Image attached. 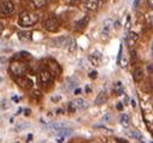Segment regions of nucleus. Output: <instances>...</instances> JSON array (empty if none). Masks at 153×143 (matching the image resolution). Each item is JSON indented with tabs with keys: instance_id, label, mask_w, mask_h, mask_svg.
I'll return each mask as SVG.
<instances>
[{
	"instance_id": "obj_1",
	"label": "nucleus",
	"mask_w": 153,
	"mask_h": 143,
	"mask_svg": "<svg viewBox=\"0 0 153 143\" xmlns=\"http://www.w3.org/2000/svg\"><path fill=\"white\" fill-rule=\"evenodd\" d=\"M52 45L54 47H59V48H63V49H66V51H70V52L75 51V48H76L75 40L71 36H68V35H64V36L53 39L52 40Z\"/></svg>"
},
{
	"instance_id": "obj_2",
	"label": "nucleus",
	"mask_w": 153,
	"mask_h": 143,
	"mask_svg": "<svg viewBox=\"0 0 153 143\" xmlns=\"http://www.w3.org/2000/svg\"><path fill=\"white\" fill-rule=\"evenodd\" d=\"M37 22H39V15L35 12H22L18 16V24L24 28L33 27Z\"/></svg>"
},
{
	"instance_id": "obj_3",
	"label": "nucleus",
	"mask_w": 153,
	"mask_h": 143,
	"mask_svg": "<svg viewBox=\"0 0 153 143\" xmlns=\"http://www.w3.org/2000/svg\"><path fill=\"white\" fill-rule=\"evenodd\" d=\"M88 107V102L82 99V97H77V99H74L69 102V113H75L77 111H83Z\"/></svg>"
},
{
	"instance_id": "obj_4",
	"label": "nucleus",
	"mask_w": 153,
	"mask_h": 143,
	"mask_svg": "<svg viewBox=\"0 0 153 143\" xmlns=\"http://www.w3.org/2000/svg\"><path fill=\"white\" fill-rule=\"evenodd\" d=\"M10 70L13 75H16L17 77H21V76H24L27 70H28V66L25 63L21 61V60H15L11 63V66H10Z\"/></svg>"
},
{
	"instance_id": "obj_5",
	"label": "nucleus",
	"mask_w": 153,
	"mask_h": 143,
	"mask_svg": "<svg viewBox=\"0 0 153 143\" xmlns=\"http://www.w3.org/2000/svg\"><path fill=\"white\" fill-rule=\"evenodd\" d=\"M59 25H60V22H59V18L56 16V15H50L45 22V28L47 31H51V32H54L59 29Z\"/></svg>"
},
{
	"instance_id": "obj_6",
	"label": "nucleus",
	"mask_w": 153,
	"mask_h": 143,
	"mask_svg": "<svg viewBox=\"0 0 153 143\" xmlns=\"http://www.w3.org/2000/svg\"><path fill=\"white\" fill-rule=\"evenodd\" d=\"M16 7L12 1H3L0 3V17H9L15 12Z\"/></svg>"
},
{
	"instance_id": "obj_7",
	"label": "nucleus",
	"mask_w": 153,
	"mask_h": 143,
	"mask_svg": "<svg viewBox=\"0 0 153 143\" xmlns=\"http://www.w3.org/2000/svg\"><path fill=\"white\" fill-rule=\"evenodd\" d=\"M39 81L41 84L46 86L48 83H51L53 81V77H52V72H50V71L47 70H41L39 72Z\"/></svg>"
},
{
	"instance_id": "obj_8",
	"label": "nucleus",
	"mask_w": 153,
	"mask_h": 143,
	"mask_svg": "<svg viewBox=\"0 0 153 143\" xmlns=\"http://www.w3.org/2000/svg\"><path fill=\"white\" fill-rule=\"evenodd\" d=\"M104 1L102 0H83V5L89 11H97Z\"/></svg>"
},
{
	"instance_id": "obj_9",
	"label": "nucleus",
	"mask_w": 153,
	"mask_h": 143,
	"mask_svg": "<svg viewBox=\"0 0 153 143\" xmlns=\"http://www.w3.org/2000/svg\"><path fill=\"white\" fill-rule=\"evenodd\" d=\"M16 82L18 83L19 87H22V88H24V89H30V88H33V81H31L30 78L25 77V76L17 77Z\"/></svg>"
},
{
	"instance_id": "obj_10",
	"label": "nucleus",
	"mask_w": 153,
	"mask_h": 143,
	"mask_svg": "<svg viewBox=\"0 0 153 143\" xmlns=\"http://www.w3.org/2000/svg\"><path fill=\"white\" fill-rule=\"evenodd\" d=\"M17 36H18V40L19 41H22V42H29L33 39V32L30 30H21V31H18Z\"/></svg>"
},
{
	"instance_id": "obj_11",
	"label": "nucleus",
	"mask_w": 153,
	"mask_h": 143,
	"mask_svg": "<svg viewBox=\"0 0 153 143\" xmlns=\"http://www.w3.org/2000/svg\"><path fill=\"white\" fill-rule=\"evenodd\" d=\"M101 60H102V55H101L100 52H93L89 55V61L94 66H99L101 64Z\"/></svg>"
},
{
	"instance_id": "obj_12",
	"label": "nucleus",
	"mask_w": 153,
	"mask_h": 143,
	"mask_svg": "<svg viewBox=\"0 0 153 143\" xmlns=\"http://www.w3.org/2000/svg\"><path fill=\"white\" fill-rule=\"evenodd\" d=\"M143 76H145V72L141 67H135L134 71H133V78L135 82H141L143 80Z\"/></svg>"
},
{
	"instance_id": "obj_13",
	"label": "nucleus",
	"mask_w": 153,
	"mask_h": 143,
	"mask_svg": "<svg viewBox=\"0 0 153 143\" xmlns=\"http://www.w3.org/2000/svg\"><path fill=\"white\" fill-rule=\"evenodd\" d=\"M137 39H139V35L136 32H134V31H130L128 34V36H127V43H128V46L129 47H133L136 43Z\"/></svg>"
},
{
	"instance_id": "obj_14",
	"label": "nucleus",
	"mask_w": 153,
	"mask_h": 143,
	"mask_svg": "<svg viewBox=\"0 0 153 143\" xmlns=\"http://www.w3.org/2000/svg\"><path fill=\"white\" fill-rule=\"evenodd\" d=\"M88 22H89V17H88V16H85V17H82L80 21H77V22L75 23V27H76V29H77V30L85 29V28L87 27Z\"/></svg>"
},
{
	"instance_id": "obj_15",
	"label": "nucleus",
	"mask_w": 153,
	"mask_h": 143,
	"mask_svg": "<svg viewBox=\"0 0 153 143\" xmlns=\"http://www.w3.org/2000/svg\"><path fill=\"white\" fill-rule=\"evenodd\" d=\"M111 27H113L112 24V19H106L102 24V35H107L111 30Z\"/></svg>"
},
{
	"instance_id": "obj_16",
	"label": "nucleus",
	"mask_w": 153,
	"mask_h": 143,
	"mask_svg": "<svg viewBox=\"0 0 153 143\" xmlns=\"http://www.w3.org/2000/svg\"><path fill=\"white\" fill-rule=\"evenodd\" d=\"M77 84H79V82L76 81L75 78H68V80H66V87H68V89H70V90L75 89L76 87H77Z\"/></svg>"
},
{
	"instance_id": "obj_17",
	"label": "nucleus",
	"mask_w": 153,
	"mask_h": 143,
	"mask_svg": "<svg viewBox=\"0 0 153 143\" xmlns=\"http://www.w3.org/2000/svg\"><path fill=\"white\" fill-rule=\"evenodd\" d=\"M106 99H107L106 93H105V91H101V93L97 96V99H95V103H97V105H101V103H104V102L106 101Z\"/></svg>"
},
{
	"instance_id": "obj_18",
	"label": "nucleus",
	"mask_w": 153,
	"mask_h": 143,
	"mask_svg": "<svg viewBox=\"0 0 153 143\" xmlns=\"http://www.w3.org/2000/svg\"><path fill=\"white\" fill-rule=\"evenodd\" d=\"M56 132H57L58 136L64 137V136H70V135L72 133V130H71V129H66V128H64V129H60V130H58V131H56Z\"/></svg>"
},
{
	"instance_id": "obj_19",
	"label": "nucleus",
	"mask_w": 153,
	"mask_h": 143,
	"mask_svg": "<svg viewBox=\"0 0 153 143\" xmlns=\"http://www.w3.org/2000/svg\"><path fill=\"white\" fill-rule=\"evenodd\" d=\"M121 124H122L124 128H128V126H129V124H130V118H129L128 114H123V116L121 117Z\"/></svg>"
},
{
	"instance_id": "obj_20",
	"label": "nucleus",
	"mask_w": 153,
	"mask_h": 143,
	"mask_svg": "<svg viewBox=\"0 0 153 143\" xmlns=\"http://www.w3.org/2000/svg\"><path fill=\"white\" fill-rule=\"evenodd\" d=\"M113 90L116 91L118 95H122V94H123V86H122V83H121V82H116V83H114Z\"/></svg>"
},
{
	"instance_id": "obj_21",
	"label": "nucleus",
	"mask_w": 153,
	"mask_h": 143,
	"mask_svg": "<svg viewBox=\"0 0 153 143\" xmlns=\"http://www.w3.org/2000/svg\"><path fill=\"white\" fill-rule=\"evenodd\" d=\"M50 128L53 129V130H56V131H58V130H60V129L66 128V124H65V123H53V124L50 125Z\"/></svg>"
},
{
	"instance_id": "obj_22",
	"label": "nucleus",
	"mask_w": 153,
	"mask_h": 143,
	"mask_svg": "<svg viewBox=\"0 0 153 143\" xmlns=\"http://www.w3.org/2000/svg\"><path fill=\"white\" fill-rule=\"evenodd\" d=\"M33 3L36 7H44L47 4V0H33Z\"/></svg>"
},
{
	"instance_id": "obj_23",
	"label": "nucleus",
	"mask_w": 153,
	"mask_h": 143,
	"mask_svg": "<svg viewBox=\"0 0 153 143\" xmlns=\"http://www.w3.org/2000/svg\"><path fill=\"white\" fill-rule=\"evenodd\" d=\"M146 21H147V23H148L149 25L153 27V11L146 15Z\"/></svg>"
},
{
	"instance_id": "obj_24",
	"label": "nucleus",
	"mask_w": 153,
	"mask_h": 143,
	"mask_svg": "<svg viewBox=\"0 0 153 143\" xmlns=\"http://www.w3.org/2000/svg\"><path fill=\"white\" fill-rule=\"evenodd\" d=\"M28 128H30V124H29V123L19 124L18 126H16V131H19V130H24V129H28Z\"/></svg>"
},
{
	"instance_id": "obj_25",
	"label": "nucleus",
	"mask_w": 153,
	"mask_h": 143,
	"mask_svg": "<svg viewBox=\"0 0 153 143\" xmlns=\"http://www.w3.org/2000/svg\"><path fill=\"white\" fill-rule=\"evenodd\" d=\"M130 136H133V137H135V138H140V139H141V135H140L139 132H136V131H131V132H130Z\"/></svg>"
},
{
	"instance_id": "obj_26",
	"label": "nucleus",
	"mask_w": 153,
	"mask_h": 143,
	"mask_svg": "<svg viewBox=\"0 0 153 143\" xmlns=\"http://www.w3.org/2000/svg\"><path fill=\"white\" fill-rule=\"evenodd\" d=\"M147 5L151 10H153V0H147Z\"/></svg>"
},
{
	"instance_id": "obj_27",
	"label": "nucleus",
	"mask_w": 153,
	"mask_h": 143,
	"mask_svg": "<svg viewBox=\"0 0 153 143\" xmlns=\"http://www.w3.org/2000/svg\"><path fill=\"white\" fill-rule=\"evenodd\" d=\"M88 76H89L91 78H93V80H94V78H97V72H95V71H92V72H91Z\"/></svg>"
},
{
	"instance_id": "obj_28",
	"label": "nucleus",
	"mask_w": 153,
	"mask_h": 143,
	"mask_svg": "<svg viewBox=\"0 0 153 143\" xmlns=\"http://www.w3.org/2000/svg\"><path fill=\"white\" fill-rule=\"evenodd\" d=\"M64 141V137H60V138H57V143H63Z\"/></svg>"
},
{
	"instance_id": "obj_29",
	"label": "nucleus",
	"mask_w": 153,
	"mask_h": 143,
	"mask_svg": "<svg viewBox=\"0 0 153 143\" xmlns=\"http://www.w3.org/2000/svg\"><path fill=\"white\" fill-rule=\"evenodd\" d=\"M139 3H140V0H135V1H134V7H137Z\"/></svg>"
},
{
	"instance_id": "obj_30",
	"label": "nucleus",
	"mask_w": 153,
	"mask_h": 143,
	"mask_svg": "<svg viewBox=\"0 0 153 143\" xmlns=\"http://www.w3.org/2000/svg\"><path fill=\"white\" fill-rule=\"evenodd\" d=\"M80 93H81V89H79V88L75 89V94H80Z\"/></svg>"
},
{
	"instance_id": "obj_31",
	"label": "nucleus",
	"mask_w": 153,
	"mask_h": 143,
	"mask_svg": "<svg viewBox=\"0 0 153 143\" xmlns=\"http://www.w3.org/2000/svg\"><path fill=\"white\" fill-rule=\"evenodd\" d=\"M117 108H118V110H122V108H123V107H122V105H121V103H118V105H117Z\"/></svg>"
},
{
	"instance_id": "obj_32",
	"label": "nucleus",
	"mask_w": 153,
	"mask_h": 143,
	"mask_svg": "<svg viewBox=\"0 0 153 143\" xmlns=\"http://www.w3.org/2000/svg\"><path fill=\"white\" fill-rule=\"evenodd\" d=\"M3 30H4V27H3L1 24H0V34H1V32H3Z\"/></svg>"
},
{
	"instance_id": "obj_33",
	"label": "nucleus",
	"mask_w": 153,
	"mask_h": 143,
	"mask_svg": "<svg viewBox=\"0 0 153 143\" xmlns=\"http://www.w3.org/2000/svg\"><path fill=\"white\" fill-rule=\"evenodd\" d=\"M57 112H58V114H63V110H62V108H60V110H58Z\"/></svg>"
},
{
	"instance_id": "obj_34",
	"label": "nucleus",
	"mask_w": 153,
	"mask_h": 143,
	"mask_svg": "<svg viewBox=\"0 0 153 143\" xmlns=\"http://www.w3.org/2000/svg\"><path fill=\"white\" fill-rule=\"evenodd\" d=\"M152 52H153V45H152Z\"/></svg>"
},
{
	"instance_id": "obj_35",
	"label": "nucleus",
	"mask_w": 153,
	"mask_h": 143,
	"mask_svg": "<svg viewBox=\"0 0 153 143\" xmlns=\"http://www.w3.org/2000/svg\"><path fill=\"white\" fill-rule=\"evenodd\" d=\"M0 81H1V78H0Z\"/></svg>"
},
{
	"instance_id": "obj_36",
	"label": "nucleus",
	"mask_w": 153,
	"mask_h": 143,
	"mask_svg": "<svg viewBox=\"0 0 153 143\" xmlns=\"http://www.w3.org/2000/svg\"><path fill=\"white\" fill-rule=\"evenodd\" d=\"M102 1H105V0H102Z\"/></svg>"
}]
</instances>
